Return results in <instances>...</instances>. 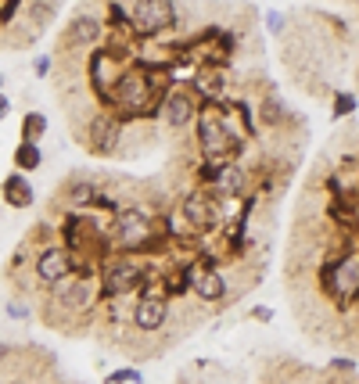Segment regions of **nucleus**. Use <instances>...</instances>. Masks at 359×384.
Wrapping results in <instances>:
<instances>
[{"instance_id": "f257e3e1", "label": "nucleus", "mask_w": 359, "mask_h": 384, "mask_svg": "<svg viewBox=\"0 0 359 384\" xmlns=\"http://www.w3.org/2000/svg\"><path fill=\"white\" fill-rule=\"evenodd\" d=\"M223 205H226V198H219L216 190L187 187L176 198V216L183 223V233L187 237H198V241L219 233L223 230Z\"/></svg>"}, {"instance_id": "f03ea898", "label": "nucleus", "mask_w": 359, "mask_h": 384, "mask_svg": "<svg viewBox=\"0 0 359 384\" xmlns=\"http://www.w3.org/2000/svg\"><path fill=\"white\" fill-rule=\"evenodd\" d=\"M158 262H147L140 255H108L97 269V287H101V302L104 298H130L140 294L147 276L155 273Z\"/></svg>"}, {"instance_id": "7ed1b4c3", "label": "nucleus", "mask_w": 359, "mask_h": 384, "mask_svg": "<svg viewBox=\"0 0 359 384\" xmlns=\"http://www.w3.org/2000/svg\"><path fill=\"white\" fill-rule=\"evenodd\" d=\"M176 29H183V4H173V0H137V4H130V33L140 44H158Z\"/></svg>"}, {"instance_id": "20e7f679", "label": "nucleus", "mask_w": 359, "mask_h": 384, "mask_svg": "<svg viewBox=\"0 0 359 384\" xmlns=\"http://www.w3.org/2000/svg\"><path fill=\"white\" fill-rule=\"evenodd\" d=\"M108 233H112L115 255H140L147 237L155 233V208H147L140 201H126L119 208V216L112 219Z\"/></svg>"}, {"instance_id": "39448f33", "label": "nucleus", "mask_w": 359, "mask_h": 384, "mask_svg": "<svg viewBox=\"0 0 359 384\" xmlns=\"http://www.w3.org/2000/svg\"><path fill=\"white\" fill-rule=\"evenodd\" d=\"M104 36H108V29H104V15H97L94 8H79L65 22L61 36H58L54 58H87L90 51H97L104 44Z\"/></svg>"}, {"instance_id": "423d86ee", "label": "nucleus", "mask_w": 359, "mask_h": 384, "mask_svg": "<svg viewBox=\"0 0 359 384\" xmlns=\"http://www.w3.org/2000/svg\"><path fill=\"white\" fill-rule=\"evenodd\" d=\"M122 133H126V122H122V115H115V112H94L90 119H87V126L79 130V147L87 155H94V158H115L119 155V147H122Z\"/></svg>"}, {"instance_id": "0eeeda50", "label": "nucleus", "mask_w": 359, "mask_h": 384, "mask_svg": "<svg viewBox=\"0 0 359 384\" xmlns=\"http://www.w3.org/2000/svg\"><path fill=\"white\" fill-rule=\"evenodd\" d=\"M122 72L126 69L104 47H97V51L87 54V90H90V97H94V104H97L101 112H112L115 108V87H119Z\"/></svg>"}, {"instance_id": "6e6552de", "label": "nucleus", "mask_w": 359, "mask_h": 384, "mask_svg": "<svg viewBox=\"0 0 359 384\" xmlns=\"http://www.w3.org/2000/svg\"><path fill=\"white\" fill-rule=\"evenodd\" d=\"M72 276H76V255L69 248L47 244L33 255V281H36V287H44V294L72 281Z\"/></svg>"}, {"instance_id": "1a4fd4ad", "label": "nucleus", "mask_w": 359, "mask_h": 384, "mask_svg": "<svg viewBox=\"0 0 359 384\" xmlns=\"http://www.w3.org/2000/svg\"><path fill=\"white\" fill-rule=\"evenodd\" d=\"M320 284L337 306H349L359 294V251H345L320 269Z\"/></svg>"}, {"instance_id": "9d476101", "label": "nucleus", "mask_w": 359, "mask_h": 384, "mask_svg": "<svg viewBox=\"0 0 359 384\" xmlns=\"http://www.w3.org/2000/svg\"><path fill=\"white\" fill-rule=\"evenodd\" d=\"M169 319H173V302L162 294H137V302L130 306V331L137 334L155 337L169 327Z\"/></svg>"}, {"instance_id": "9b49d317", "label": "nucleus", "mask_w": 359, "mask_h": 384, "mask_svg": "<svg viewBox=\"0 0 359 384\" xmlns=\"http://www.w3.org/2000/svg\"><path fill=\"white\" fill-rule=\"evenodd\" d=\"M191 298L198 306H223L230 298V281L223 276V269L205 266L198 255H191Z\"/></svg>"}, {"instance_id": "f8f14e48", "label": "nucleus", "mask_w": 359, "mask_h": 384, "mask_svg": "<svg viewBox=\"0 0 359 384\" xmlns=\"http://www.w3.org/2000/svg\"><path fill=\"white\" fill-rule=\"evenodd\" d=\"M201 112V104L194 101V94L183 87V83H176L173 90H169L162 97V108H158V119L165 122V130H173V133H183V130H191L194 119Z\"/></svg>"}, {"instance_id": "ddd939ff", "label": "nucleus", "mask_w": 359, "mask_h": 384, "mask_svg": "<svg viewBox=\"0 0 359 384\" xmlns=\"http://www.w3.org/2000/svg\"><path fill=\"white\" fill-rule=\"evenodd\" d=\"M97 190H101V183H97L94 176L72 173V176H65V183L58 187V194H54L51 205H54V208L61 205V212H90Z\"/></svg>"}, {"instance_id": "4468645a", "label": "nucleus", "mask_w": 359, "mask_h": 384, "mask_svg": "<svg viewBox=\"0 0 359 384\" xmlns=\"http://www.w3.org/2000/svg\"><path fill=\"white\" fill-rule=\"evenodd\" d=\"M0 201H4L8 208H15V212L33 208V205H36V187H33V180L11 169V173L0 180Z\"/></svg>"}, {"instance_id": "2eb2a0df", "label": "nucleus", "mask_w": 359, "mask_h": 384, "mask_svg": "<svg viewBox=\"0 0 359 384\" xmlns=\"http://www.w3.org/2000/svg\"><path fill=\"white\" fill-rule=\"evenodd\" d=\"M11 165H15V173H22V176L40 173V169H44V147H40V144L18 140V144H15V151H11Z\"/></svg>"}, {"instance_id": "dca6fc26", "label": "nucleus", "mask_w": 359, "mask_h": 384, "mask_svg": "<svg viewBox=\"0 0 359 384\" xmlns=\"http://www.w3.org/2000/svg\"><path fill=\"white\" fill-rule=\"evenodd\" d=\"M47 130H51V119H47V112L29 108V112L22 115V130H18V137H22L26 144H40V140L47 137Z\"/></svg>"}, {"instance_id": "f3484780", "label": "nucleus", "mask_w": 359, "mask_h": 384, "mask_svg": "<svg viewBox=\"0 0 359 384\" xmlns=\"http://www.w3.org/2000/svg\"><path fill=\"white\" fill-rule=\"evenodd\" d=\"M256 119H259V126H266V130H277V126L287 119V108L281 104L277 94H266L259 101V108H256Z\"/></svg>"}, {"instance_id": "a211bd4d", "label": "nucleus", "mask_w": 359, "mask_h": 384, "mask_svg": "<svg viewBox=\"0 0 359 384\" xmlns=\"http://www.w3.org/2000/svg\"><path fill=\"white\" fill-rule=\"evenodd\" d=\"M104 384H144V374L137 367H115L104 374Z\"/></svg>"}, {"instance_id": "6ab92c4d", "label": "nucleus", "mask_w": 359, "mask_h": 384, "mask_svg": "<svg viewBox=\"0 0 359 384\" xmlns=\"http://www.w3.org/2000/svg\"><path fill=\"white\" fill-rule=\"evenodd\" d=\"M4 316L15 319V324H26V319H33V302H29V298H11Z\"/></svg>"}, {"instance_id": "aec40b11", "label": "nucleus", "mask_w": 359, "mask_h": 384, "mask_svg": "<svg viewBox=\"0 0 359 384\" xmlns=\"http://www.w3.org/2000/svg\"><path fill=\"white\" fill-rule=\"evenodd\" d=\"M51 72H54V54H36L33 58V76L36 79H51Z\"/></svg>"}, {"instance_id": "412c9836", "label": "nucleus", "mask_w": 359, "mask_h": 384, "mask_svg": "<svg viewBox=\"0 0 359 384\" xmlns=\"http://www.w3.org/2000/svg\"><path fill=\"white\" fill-rule=\"evenodd\" d=\"M356 112V94H334V119H345Z\"/></svg>"}, {"instance_id": "4be33fe9", "label": "nucleus", "mask_w": 359, "mask_h": 384, "mask_svg": "<svg viewBox=\"0 0 359 384\" xmlns=\"http://www.w3.org/2000/svg\"><path fill=\"white\" fill-rule=\"evenodd\" d=\"M266 29H269L273 36H281V33H284V15H281V11H269V18H266Z\"/></svg>"}, {"instance_id": "5701e85b", "label": "nucleus", "mask_w": 359, "mask_h": 384, "mask_svg": "<svg viewBox=\"0 0 359 384\" xmlns=\"http://www.w3.org/2000/svg\"><path fill=\"white\" fill-rule=\"evenodd\" d=\"M248 319H259V324H269V319H273V309H269V306H251V309H248Z\"/></svg>"}, {"instance_id": "b1692460", "label": "nucleus", "mask_w": 359, "mask_h": 384, "mask_svg": "<svg viewBox=\"0 0 359 384\" xmlns=\"http://www.w3.org/2000/svg\"><path fill=\"white\" fill-rule=\"evenodd\" d=\"M331 367H334L337 374H349V370L356 367V362H352V359H334V362H331Z\"/></svg>"}, {"instance_id": "393cba45", "label": "nucleus", "mask_w": 359, "mask_h": 384, "mask_svg": "<svg viewBox=\"0 0 359 384\" xmlns=\"http://www.w3.org/2000/svg\"><path fill=\"white\" fill-rule=\"evenodd\" d=\"M11 115V101H8V94H0V122H4Z\"/></svg>"}, {"instance_id": "a878e982", "label": "nucleus", "mask_w": 359, "mask_h": 384, "mask_svg": "<svg viewBox=\"0 0 359 384\" xmlns=\"http://www.w3.org/2000/svg\"><path fill=\"white\" fill-rule=\"evenodd\" d=\"M11 352H15V349H11V345H8V341H0V362H4V359H8V356H11Z\"/></svg>"}, {"instance_id": "bb28decb", "label": "nucleus", "mask_w": 359, "mask_h": 384, "mask_svg": "<svg viewBox=\"0 0 359 384\" xmlns=\"http://www.w3.org/2000/svg\"><path fill=\"white\" fill-rule=\"evenodd\" d=\"M4 83H8V76H4V72H0V94H4Z\"/></svg>"}]
</instances>
